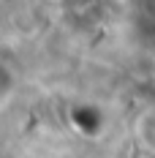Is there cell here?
I'll list each match as a JSON object with an SVG mask.
<instances>
[{
  "label": "cell",
  "mask_w": 155,
  "mask_h": 158,
  "mask_svg": "<svg viewBox=\"0 0 155 158\" xmlns=\"http://www.w3.org/2000/svg\"><path fill=\"white\" fill-rule=\"evenodd\" d=\"M136 136L144 150H150L155 156V109L144 112L139 120H136Z\"/></svg>",
  "instance_id": "obj_1"
},
{
  "label": "cell",
  "mask_w": 155,
  "mask_h": 158,
  "mask_svg": "<svg viewBox=\"0 0 155 158\" xmlns=\"http://www.w3.org/2000/svg\"><path fill=\"white\" fill-rule=\"evenodd\" d=\"M63 6H68V8H84V6H90L93 0H60Z\"/></svg>",
  "instance_id": "obj_2"
}]
</instances>
